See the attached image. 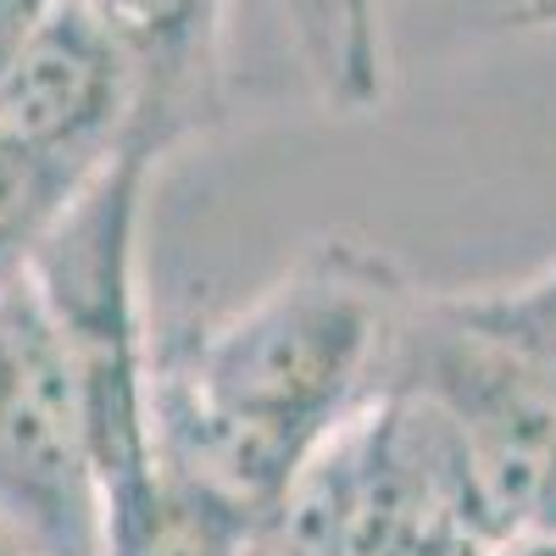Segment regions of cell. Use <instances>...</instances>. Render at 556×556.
Returning <instances> with one entry per match:
<instances>
[{
	"instance_id": "1",
	"label": "cell",
	"mask_w": 556,
	"mask_h": 556,
	"mask_svg": "<svg viewBox=\"0 0 556 556\" xmlns=\"http://www.w3.org/2000/svg\"><path fill=\"white\" fill-rule=\"evenodd\" d=\"M412 285L362 240H317L245 306L156 340V473L273 529L390 384Z\"/></svg>"
},
{
	"instance_id": "2",
	"label": "cell",
	"mask_w": 556,
	"mask_h": 556,
	"mask_svg": "<svg viewBox=\"0 0 556 556\" xmlns=\"http://www.w3.org/2000/svg\"><path fill=\"white\" fill-rule=\"evenodd\" d=\"M156 167L162 162L123 151L78 195V206L28 267V285L39 290L73 362L106 513L146 495L156 479V323L146 312V278H139V235H146V195Z\"/></svg>"
},
{
	"instance_id": "3",
	"label": "cell",
	"mask_w": 556,
	"mask_h": 556,
	"mask_svg": "<svg viewBox=\"0 0 556 556\" xmlns=\"http://www.w3.org/2000/svg\"><path fill=\"white\" fill-rule=\"evenodd\" d=\"M0 529L28 556H101L106 545L78 379L28 278L0 285Z\"/></svg>"
},
{
	"instance_id": "4",
	"label": "cell",
	"mask_w": 556,
	"mask_h": 556,
	"mask_svg": "<svg viewBox=\"0 0 556 556\" xmlns=\"http://www.w3.org/2000/svg\"><path fill=\"white\" fill-rule=\"evenodd\" d=\"M134 62L78 0H62L0 78V128L84 173L134 151Z\"/></svg>"
},
{
	"instance_id": "5",
	"label": "cell",
	"mask_w": 556,
	"mask_h": 556,
	"mask_svg": "<svg viewBox=\"0 0 556 556\" xmlns=\"http://www.w3.org/2000/svg\"><path fill=\"white\" fill-rule=\"evenodd\" d=\"M134 62V151L167 162L228 112V0H78Z\"/></svg>"
},
{
	"instance_id": "6",
	"label": "cell",
	"mask_w": 556,
	"mask_h": 556,
	"mask_svg": "<svg viewBox=\"0 0 556 556\" xmlns=\"http://www.w3.org/2000/svg\"><path fill=\"white\" fill-rule=\"evenodd\" d=\"M273 12L323 106L356 117L390 96L384 0H273Z\"/></svg>"
},
{
	"instance_id": "7",
	"label": "cell",
	"mask_w": 556,
	"mask_h": 556,
	"mask_svg": "<svg viewBox=\"0 0 556 556\" xmlns=\"http://www.w3.org/2000/svg\"><path fill=\"white\" fill-rule=\"evenodd\" d=\"M101 173H84V167L0 128V285L28 278L45 240L56 235L62 217L78 206V195Z\"/></svg>"
},
{
	"instance_id": "8",
	"label": "cell",
	"mask_w": 556,
	"mask_h": 556,
	"mask_svg": "<svg viewBox=\"0 0 556 556\" xmlns=\"http://www.w3.org/2000/svg\"><path fill=\"white\" fill-rule=\"evenodd\" d=\"M445 301L473 334H484L495 351H506L556 390V262L529 278H513V285L445 290Z\"/></svg>"
},
{
	"instance_id": "9",
	"label": "cell",
	"mask_w": 556,
	"mask_h": 556,
	"mask_svg": "<svg viewBox=\"0 0 556 556\" xmlns=\"http://www.w3.org/2000/svg\"><path fill=\"white\" fill-rule=\"evenodd\" d=\"M62 7V0H0V78L17 62V51L34 39V28Z\"/></svg>"
},
{
	"instance_id": "10",
	"label": "cell",
	"mask_w": 556,
	"mask_h": 556,
	"mask_svg": "<svg viewBox=\"0 0 556 556\" xmlns=\"http://www.w3.org/2000/svg\"><path fill=\"white\" fill-rule=\"evenodd\" d=\"M529 534H551L556 540V440H551V456H545V468H540V484H534Z\"/></svg>"
},
{
	"instance_id": "11",
	"label": "cell",
	"mask_w": 556,
	"mask_h": 556,
	"mask_svg": "<svg viewBox=\"0 0 556 556\" xmlns=\"http://www.w3.org/2000/svg\"><path fill=\"white\" fill-rule=\"evenodd\" d=\"M484 556H556V540H551V534H518V540L490 545Z\"/></svg>"
},
{
	"instance_id": "12",
	"label": "cell",
	"mask_w": 556,
	"mask_h": 556,
	"mask_svg": "<svg viewBox=\"0 0 556 556\" xmlns=\"http://www.w3.org/2000/svg\"><path fill=\"white\" fill-rule=\"evenodd\" d=\"M0 556H28V551H23V545L7 534V529H0Z\"/></svg>"
}]
</instances>
